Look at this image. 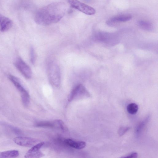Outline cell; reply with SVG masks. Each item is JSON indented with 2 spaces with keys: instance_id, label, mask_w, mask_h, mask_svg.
<instances>
[{
  "instance_id": "4fadbf2b",
  "label": "cell",
  "mask_w": 158,
  "mask_h": 158,
  "mask_svg": "<svg viewBox=\"0 0 158 158\" xmlns=\"http://www.w3.org/2000/svg\"><path fill=\"white\" fill-rule=\"evenodd\" d=\"M138 23L139 26L143 29L151 30L153 28L152 24L148 21L141 20L139 21Z\"/></svg>"
},
{
  "instance_id": "8fae6325",
  "label": "cell",
  "mask_w": 158,
  "mask_h": 158,
  "mask_svg": "<svg viewBox=\"0 0 158 158\" xmlns=\"http://www.w3.org/2000/svg\"><path fill=\"white\" fill-rule=\"evenodd\" d=\"M132 18L130 15H124L117 16L109 20L107 22L108 25L117 22H125L131 20Z\"/></svg>"
},
{
  "instance_id": "6da1fadb",
  "label": "cell",
  "mask_w": 158,
  "mask_h": 158,
  "mask_svg": "<svg viewBox=\"0 0 158 158\" xmlns=\"http://www.w3.org/2000/svg\"><path fill=\"white\" fill-rule=\"evenodd\" d=\"M66 6L63 2L48 5L39 9L35 14L34 20L39 25L48 26L59 22L66 13Z\"/></svg>"
},
{
  "instance_id": "3957f363",
  "label": "cell",
  "mask_w": 158,
  "mask_h": 158,
  "mask_svg": "<svg viewBox=\"0 0 158 158\" xmlns=\"http://www.w3.org/2000/svg\"><path fill=\"white\" fill-rule=\"evenodd\" d=\"M48 79L54 86L58 87L61 81L60 69L55 63H51L48 67Z\"/></svg>"
},
{
  "instance_id": "52a82bcc",
  "label": "cell",
  "mask_w": 158,
  "mask_h": 158,
  "mask_svg": "<svg viewBox=\"0 0 158 158\" xmlns=\"http://www.w3.org/2000/svg\"><path fill=\"white\" fill-rule=\"evenodd\" d=\"M44 142H41L33 146L26 153L25 157L26 158H40L44 156L40 149L44 145Z\"/></svg>"
},
{
  "instance_id": "ac0fdd59",
  "label": "cell",
  "mask_w": 158,
  "mask_h": 158,
  "mask_svg": "<svg viewBox=\"0 0 158 158\" xmlns=\"http://www.w3.org/2000/svg\"><path fill=\"white\" fill-rule=\"evenodd\" d=\"M130 129L129 127H121L118 131V133L120 136H122Z\"/></svg>"
},
{
  "instance_id": "d6986e66",
  "label": "cell",
  "mask_w": 158,
  "mask_h": 158,
  "mask_svg": "<svg viewBox=\"0 0 158 158\" xmlns=\"http://www.w3.org/2000/svg\"><path fill=\"white\" fill-rule=\"evenodd\" d=\"M9 128L11 129L12 131H13L14 133L18 135L21 134V131L20 129L16 127L12 126H9Z\"/></svg>"
},
{
  "instance_id": "2e32d148",
  "label": "cell",
  "mask_w": 158,
  "mask_h": 158,
  "mask_svg": "<svg viewBox=\"0 0 158 158\" xmlns=\"http://www.w3.org/2000/svg\"><path fill=\"white\" fill-rule=\"evenodd\" d=\"M30 60L31 63L34 64L35 62V55L34 48L32 47L30 50Z\"/></svg>"
},
{
  "instance_id": "5bb4252c",
  "label": "cell",
  "mask_w": 158,
  "mask_h": 158,
  "mask_svg": "<svg viewBox=\"0 0 158 158\" xmlns=\"http://www.w3.org/2000/svg\"><path fill=\"white\" fill-rule=\"evenodd\" d=\"M138 107L135 103H132L129 104L127 107V111L130 114H136L138 112Z\"/></svg>"
},
{
  "instance_id": "7c38bea8",
  "label": "cell",
  "mask_w": 158,
  "mask_h": 158,
  "mask_svg": "<svg viewBox=\"0 0 158 158\" xmlns=\"http://www.w3.org/2000/svg\"><path fill=\"white\" fill-rule=\"evenodd\" d=\"M19 155L17 150H11L0 152V158H16Z\"/></svg>"
},
{
  "instance_id": "9c48e42d",
  "label": "cell",
  "mask_w": 158,
  "mask_h": 158,
  "mask_svg": "<svg viewBox=\"0 0 158 158\" xmlns=\"http://www.w3.org/2000/svg\"><path fill=\"white\" fill-rule=\"evenodd\" d=\"M13 25V22L8 18L0 14V31L5 32L8 30Z\"/></svg>"
},
{
  "instance_id": "e0dca14e",
  "label": "cell",
  "mask_w": 158,
  "mask_h": 158,
  "mask_svg": "<svg viewBox=\"0 0 158 158\" xmlns=\"http://www.w3.org/2000/svg\"><path fill=\"white\" fill-rule=\"evenodd\" d=\"M148 118H147L146 119H145L139 125L137 129V132L138 133L140 132L142 129L143 128H144V127L145 124L148 121Z\"/></svg>"
},
{
  "instance_id": "44dd1931",
  "label": "cell",
  "mask_w": 158,
  "mask_h": 158,
  "mask_svg": "<svg viewBox=\"0 0 158 158\" xmlns=\"http://www.w3.org/2000/svg\"><path fill=\"white\" fill-rule=\"evenodd\" d=\"M84 1L87 2H90L91 1V0H84Z\"/></svg>"
},
{
  "instance_id": "ba28073f",
  "label": "cell",
  "mask_w": 158,
  "mask_h": 158,
  "mask_svg": "<svg viewBox=\"0 0 158 158\" xmlns=\"http://www.w3.org/2000/svg\"><path fill=\"white\" fill-rule=\"evenodd\" d=\"M14 141L17 144L25 147H32L38 143V140L31 138L18 137L14 139Z\"/></svg>"
},
{
  "instance_id": "9a60e30c",
  "label": "cell",
  "mask_w": 158,
  "mask_h": 158,
  "mask_svg": "<svg viewBox=\"0 0 158 158\" xmlns=\"http://www.w3.org/2000/svg\"><path fill=\"white\" fill-rule=\"evenodd\" d=\"M36 125V126L39 127L56 128L55 121L53 122L42 121V122L37 123Z\"/></svg>"
},
{
  "instance_id": "8992f818",
  "label": "cell",
  "mask_w": 158,
  "mask_h": 158,
  "mask_svg": "<svg viewBox=\"0 0 158 158\" xmlns=\"http://www.w3.org/2000/svg\"><path fill=\"white\" fill-rule=\"evenodd\" d=\"M15 66L23 76L27 79L32 77V72L29 67L20 57L17 58Z\"/></svg>"
},
{
  "instance_id": "277c9868",
  "label": "cell",
  "mask_w": 158,
  "mask_h": 158,
  "mask_svg": "<svg viewBox=\"0 0 158 158\" xmlns=\"http://www.w3.org/2000/svg\"><path fill=\"white\" fill-rule=\"evenodd\" d=\"M68 2L72 8L85 14L92 15L96 13L95 10L93 8L80 2L78 0H68Z\"/></svg>"
},
{
  "instance_id": "30bf717a",
  "label": "cell",
  "mask_w": 158,
  "mask_h": 158,
  "mask_svg": "<svg viewBox=\"0 0 158 158\" xmlns=\"http://www.w3.org/2000/svg\"><path fill=\"white\" fill-rule=\"evenodd\" d=\"M64 142L69 146L78 150H81L86 147L85 142L82 141H76L71 139H67L64 141Z\"/></svg>"
},
{
  "instance_id": "7a4b0ae2",
  "label": "cell",
  "mask_w": 158,
  "mask_h": 158,
  "mask_svg": "<svg viewBox=\"0 0 158 158\" xmlns=\"http://www.w3.org/2000/svg\"><path fill=\"white\" fill-rule=\"evenodd\" d=\"M8 77L20 93L23 106L25 107H28L30 102V95L27 90L22 85L19 79L11 75H8Z\"/></svg>"
},
{
  "instance_id": "5b68a950",
  "label": "cell",
  "mask_w": 158,
  "mask_h": 158,
  "mask_svg": "<svg viewBox=\"0 0 158 158\" xmlns=\"http://www.w3.org/2000/svg\"><path fill=\"white\" fill-rule=\"evenodd\" d=\"M88 93L85 88L82 85H77L71 92L68 98L69 102L80 99L88 95Z\"/></svg>"
},
{
  "instance_id": "ffe728a7",
  "label": "cell",
  "mask_w": 158,
  "mask_h": 158,
  "mask_svg": "<svg viewBox=\"0 0 158 158\" xmlns=\"http://www.w3.org/2000/svg\"><path fill=\"white\" fill-rule=\"evenodd\" d=\"M138 156V154L137 153H133L125 156L123 157L124 158H137Z\"/></svg>"
}]
</instances>
